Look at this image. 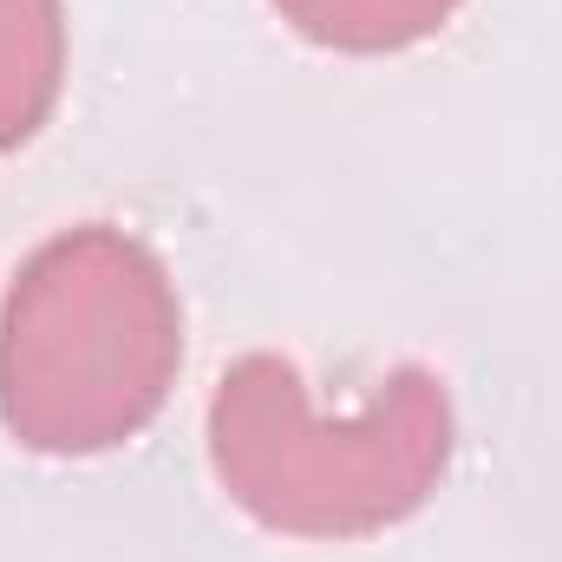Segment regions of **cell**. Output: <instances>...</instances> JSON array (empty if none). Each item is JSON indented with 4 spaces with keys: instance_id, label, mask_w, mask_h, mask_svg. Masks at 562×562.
Wrapping results in <instances>:
<instances>
[{
    "instance_id": "obj_1",
    "label": "cell",
    "mask_w": 562,
    "mask_h": 562,
    "mask_svg": "<svg viewBox=\"0 0 562 562\" xmlns=\"http://www.w3.org/2000/svg\"><path fill=\"white\" fill-rule=\"evenodd\" d=\"M183 367V301L132 229L79 223L40 243L0 307V425L46 458L132 445Z\"/></svg>"
},
{
    "instance_id": "obj_3",
    "label": "cell",
    "mask_w": 562,
    "mask_h": 562,
    "mask_svg": "<svg viewBox=\"0 0 562 562\" xmlns=\"http://www.w3.org/2000/svg\"><path fill=\"white\" fill-rule=\"evenodd\" d=\"M66 86V7L0 0V150L26 144Z\"/></svg>"
},
{
    "instance_id": "obj_2",
    "label": "cell",
    "mask_w": 562,
    "mask_h": 562,
    "mask_svg": "<svg viewBox=\"0 0 562 562\" xmlns=\"http://www.w3.org/2000/svg\"><path fill=\"white\" fill-rule=\"evenodd\" d=\"M451 393L431 367H393L353 413H321L281 353H243L210 400V464L243 517L276 537H373L438 491Z\"/></svg>"
},
{
    "instance_id": "obj_4",
    "label": "cell",
    "mask_w": 562,
    "mask_h": 562,
    "mask_svg": "<svg viewBox=\"0 0 562 562\" xmlns=\"http://www.w3.org/2000/svg\"><path fill=\"white\" fill-rule=\"evenodd\" d=\"M276 13L334 53H406L458 13V0H276Z\"/></svg>"
}]
</instances>
